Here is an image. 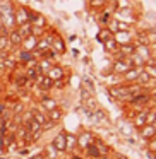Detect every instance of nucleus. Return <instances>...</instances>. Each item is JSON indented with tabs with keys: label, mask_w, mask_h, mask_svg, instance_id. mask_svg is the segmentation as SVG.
Returning <instances> with one entry per match:
<instances>
[{
	"label": "nucleus",
	"mask_w": 156,
	"mask_h": 159,
	"mask_svg": "<svg viewBox=\"0 0 156 159\" xmlns=\"http://www.w3.org/2000/svg\"><path fill=\"white\" fill-rule=\"evenodd\" d=\"M111 17H115L117 21H122V22H127V24H134L137 19L134 17V12L130 11V7H125V9H118V11H115V14L111 16Z\"/></svg>",
	"instance_id": "f257e3e1"
},
{
	"label": "nucleus",
	"mask_w": 156,
	"mask_h": 159,
	"mask_svg": "<svg viewBox=\"0 0 156 159\" xmlns=\"http://www.w3.org/2000/svg\"><path fill=\"white\" fill-rule=\"evenodd\" d=\"M14 21H16V28L24 22H29V9L24 5H17L14 11Z\"/></svg>",
	"instance_id": "f03ea898"
},
{
	"label": "nucleus",
	"mask_w": 156,
	"mask_h": 159,
	"mask_svg": "<svg viewBox=\"0 0 156 159\" xmlns=\"http://www.w3.org/2000/svg\"><path fill=\"white\" fill-rule=\"evenodd\" d=\"M129 69H130V63L127 62V58H115L113 65H111V72L117 75H124Z\"/></svg>",
	"instance_id": "7ed1b4c3"
},
{
	"label": "nucleus",
	"mask_w": 156,
	"mask_h": 159,
	"mask_svg": "<svg viewBox=\"0 0 156 159\" xmlns=\"http://www.w3.org/2000/svg\"><path fill=\"white\" fill-rule=\"evenodd\" d=\"M29 22L35 28H43V29H46V26H48V21H46L45 16L40 14V12H33V11H29Z\"/></svg>",
	"instance_id": "20e7f679"
},
{
	"label": "nucleus",
	"mask_w": 156,
	"mask_h": 159,
	"mask_svg": "<svg viewBox=\"0 0 156 159\" xmlns=\"http://www.w3.org/2000/svg\"><path fill=\"white\" fill-rule=\"evenodd\" d=\"M141 72H142V67H130V69H129L127 72L122 75V82H124V84H132V82H135Z\"/></svg>",
	"instance_id": "39448f33"
},
{
	"label": "nucleus",
	"mask_w": 156,
	"mask_h": 159,
	"mask_svg": "<svg viewBox=\"0 0 156 159\" xmlns=\"http://www.w3.org/2000/svg\"><path fill=\"white\" fill-rule=\"evenodd\" d=\"M52 33V48L55 50L59 55H62V53H65V50H67V46H65V41H64L62 38H60L59 34H57L55 31H50Z\"/></svg>",
	"instance_id": "423d86ee"
},
{
	"label": "nucleus",
	"mask_w": 156,
	"mask_h": 159,
	"mask_svg": "<svg viewBox=\"0 0 156 159\" xmlns=\"http://www.w3.org/2000/svg\"><path fill=\"white\" fill-rule=\"evenodd\" d=\"M146 113H148V108H142V110L135 111V113L132 115V118H130V120H132V125H134L137 130L146 125Z\"/></svg>",
	"instance_id": "0eeeda50"
},
{
	"label": "nucleus",
	"mask_w": 156,
	"mask_h": 159,
	"mask_svg": "<svg viewBox=\"0 0 156 159\" xmlns=\"http://www.w3.org/2000/svg\"><path fill=\"white\" fill-rule=\"evenodd\" d=\"M154 135H156V125H149V123H146L144 127L139 128V137H141L142 140H146V142H148L149 139H153Z\"/></svg>",
	"instance_id": "6e6552de"
},
{
	"label": "nucleus",
	"mask_w": 156,
	"mask_h": 159,
	"mask_svg": "<svg viewBox=\"0 0 156 159\" xmlns=\"http://www.w3.org/2000/svg\"><path fill=\"white\" fill-rule=\"evenodd\" d=\"M40 104H41V110L45 111V113H48V111H52V110H55V108H59V103H57V99L50 98L48 94H46L45 98H41V99H40Z\"/></svg>",
	"instance_id": "1a4fd4ad"
},
{
	"label": "nucleus",
	"mask_w": 156,
	"mask_h": 159,
	"mask_svg": "<svg viewBox=\"0 0 156 159\" xmlns=\"http://www.w3.org/2000/svg\"><path fill=\"white\" fill-rule=\"evenodd\" d=\"M93 140H94V137H93L91 132H83V134L77 135V147H79V149H86Z\"/></svg>",
	"instance_id": "9d476101"
},
{
	"label": "nucleus",
	"mask_w": 156,
	"mask_h": 159,
	"mask_svg": "<svg viewBox=\"0 0 156 159\" xmlns=\"http://www.w3.org/2000/svg\"><path fill=\"white\" fill-rule=\"evenodd\" d=\"M135 53H137V55L141 57L142 60H144V63H146V62H149V60L153 58L149 45H137V43H135Z\"/></svg>",
	"instance_id": "9b49d317"
},
{
	"label": "nucleus",
	"mask_w": 156,
	"mask_h": 159,
	"mask_svg": "<svg viewBox=\"0 0 156 159\" xmlns=\"http://www.w3.org/2000/svg\"><path fill=\"white\" fill-rule=\"evenodd\" d=\"M7 36H9V41H11V46H12V48H21V43H22V36H21V33L17 31V28L11 29Z\"/></svg>",
	"instance_id": "f8f14e48"
},
{
	"label": "nucleus",
	"mask_w": 156,
	"mask_h": 159,
	"mask_svg": "<svg viewBox=\"0 0 156 159\" xmlns=\"http://www.w3.org/2000/svg\"><path fill=\"white\" fill-rule=\"evenodd\" d=\"M52 145L57 149L59 152H65V132H60L53 137L52 140Z\"/></svg>",
	"instance_id": "ddd939ff"
},
{
	"label": "nucleus",
	"mask_w": 156,
	"mask_h": 159,
	"mask_svg": "<svg viewBox=\"0 0 156 159\" xmlns=\"http://www.w3.org/2000/svg\"><path fill=\"white\" fill-rule=\"evenodd\" d=\"M46 75H48L52 80H59V79H64V75H65V70H64L60 65H53L52 69L46 72Z\"/></svg>",
	"instance_id": "4468645a"
},
{
	"label": "nucleus",
	"mask_w": 156,
	"mask_h": 159,
	"mask_svg": "<svg viewBox=\"0 0 156 159\" xmlns=\"http://www.w3.org/2000/svg\"><path fill=\"white\" fill-rule=\"evenodd\" d=\"M36 43H38V38H36V36H33V34H29V36H26V38L22 39L21 48L22 50H28V52H33V50L36 48Z\"/></svg>",
	"instance_id": "2eb2a0df"
},
{
	"label": "nucleus",
	"mask_w": 156,
	"mask_h": 159,
	"mask_svg": "<svg viewBox=\"0 0 156 159\" xmlns=\"http://www.w3.org/2000/svg\"><path fill=\"white\" fill-rule=\"evenodd\" d=\"M16 58H17V62L21 63V65H26V63H28L29 60L36 58V57L33 55V52H28V50H22V48H19V53L16 55Z\"/></svg>",
	"instance_id": "dca6fc26"
},
{
	"label": "nucleus",
	"mask_w": 156,
	"mask_h": 159,
	"mask_svg": "<svg viewBox=\"0 0 156 159\" xmlns=\"http://www.w3.org/2000/svg\"><path fill=\"white\" fill-rule=\"evenodd\" d=\"M76 147H77V135L65 132V151L72 152L76 151Z\"/></svg>",
	"instance_id": "f3484780"
},
{
	"label": "nucleus",
	"mask_w": 156,
	"mask_h": 159,
	"mask_svg": "<svg viewBox=\"0 0 156 159\" xmlns=\"http://www.w3.org/2000/svg\"><path fill=\"white\" fill-rule=\"evenodd\" d=\"M118 46H120V45H118V43L115 41L113 38H110L108 41H105V43H103L105 52H106V53H110V55H115V57L118 55Z\"/></svg>",
	"instance_id": "a211bd4d"
},
{
	"label": "nucleus",
	"mask_w": 156,
	"mask_h": 159,
	"mask_svg": "<svg viewBox=\"0 0 156 159\" xmlns=\"http://www.w3.org/2000/svg\"><path fill=\"white\" fill-rule=\"evenodd\" d=\"M113 39L118 43V45H124V43H130V41H132L130 31H117V33L113 34Z\"/></svg>",
	"instance_id": "6ab92c4d"
},
{
	"label": "nucleus",
	"mask_w": 156,
	"mask_h": 159,
	"mask_svg": "<svg viewBox=\"0 0 156 159\" xmlns=\"http://www.w3.org/2000/svg\"><path fill=\"white\" fill-rule=\"evenodd\" d=\"M53 65H55V63H53V60H48V58H38V65H36V67H38V70H40L41 74H46Z\"/></svg>",
	"instance_id": "aec40b11"
},
{
	"label": "nucleus",
	"mask_w": 156,
	"mask_h": 159,
	"mask_svg": "<svg viewBox=\"0 0 156 159\" xmlns=\"http://www.w3.org/2000/svg\"><path fill=\"white\" fill-rule=\"evenodd\" d=\"M59 156H60V152L57 151L52 144L46 145L45 151H43V157H45V159H59Z\"/></svg>",
	"instance_id": "412c9836"
},
{
	"label": "nucleus",
	"mask_w": 156,
	"mask_h": 159,
	"mask_svg": "<svg viewBox=\"0 0 156 159\" xmlns=\"http://www.w3.org/2000/svg\"><path fill=\"white\" fill-rule=\"evenodd\" d=\"M93 144H94V145H96V147H98V151H100V154H101V156H108V154H110V152H111V149L108 147V145L105 144L103 140H100V139H96V137H94Z\"/></svg>",
	"instance_id": "4be33fe9"
},
{
	"label": "nucleus",
	"mask_w": 156,
	"mask_h": 159,
	"mask_svg": "<svg viewBox=\"0 0 156 159\" xmlns=\"http://www.w3.org/2000/svg\"><path fill=\"white\" fill-rule=\"evenodd\" d=\"M96 38H98V41H100V43H105V41H108L110 38H113V33H111L108 28H101L100 33L96 34Z\"/></svg>",
	"instance_id": "5701e85b"
},
{
	"label": "nucleus",
	"mask_w": 156,
	"mask_h": 159,
	"mask_svg": "<svg viewBox=\"0 0 156 159\" xmlns=\"http://www.w3.org/2000/svg\"><path fill=\"white\" fill-rule=\"evenodd\" d=\"M125 58H127L129 63H130V67H144V60H142L137 53H132V55L125 57Z\"/></svg>",
	"instance_id": "b1692460"
},
{
	"label": "nucleus",
	"mask_w": 156,
	"mask_h": 159,
	"mask_svg": "<svg viewBox=\"0 0 156 159\" xmlns=\"http://www.w3.org/2000/svg\"><path fill=\"white\" fill-rule=\"evenodd\" d=\"M46 116H48L50 121H55V123H59V121L62 120V116H64V111L60 110V108H55V110L48 111V113H46Z\"/></svg>",
	"instance_id": "393cba45"
},
{
	"label": "nucleus",
	"mask_w": 156,
	"mask_h": 159,
	"mask_svg": "<svg viewBox=\"0 0 156 159\" xmlns=\"http://www.w3.org/2000/svg\"><path fill=\"white\" fill-rule=\"evenodd\" d=\"M12 46H11V41H9V36L7 34H0V52H11Z\"/></svg>",
	"instance_id": "a878e982"
},
{
	"label": "nucleus",
	"mask_w": 156,
	"mask_h": 159,
	"mask_svg": "<svg viewBox=\"0 0 156 159\" xmlns=\"http://www.w3.org/2000/svg\"><path fill=\"white\" fill-rule=\"evenodd\" d=\"M17 31L21 33L22 39H24L26 36H29V34H31V31H33V24H31V22H24V24L17 26Z\"/></svg>",
	"instance_id": "bb28decb"
},
{
	"label": "nucleus",
	"mask_w": 156,
	"mask_h": 159,
	"mask_svg": "<svg viewBox=\"0 0 156 159\" xmlns=\"http://www.w3.org/2000/svg\"><path fill=\"white\" fill-rule=\"evenodd\" d=\"M84 151H86V154L89 156V157H93V159H98V157L101 156V154H100V151H98V147L93 144V142H91V144L87 145V147L84 149Z\"/></svg>",
	"instance_id": "cd10ccee"
},
{
	"label": "nucleus",
	"mask_w": 156,
	"mask_h": 159,
	"mask_svg": "<svg viewBox=\"0 0 156 159\" xmlns=\"http://www.w3.org/2000/svg\"><path fill=\"white\" fill-rule=\"evenodd\" d=\"M144 38H146V43H148V45L156 43V31H154V29H146V31H144Z\"/></svg>",
	"instance_id": "c85d7f7f"
},
{
	"label": "nucleus",
	"mask_w": 156,
	"mask_h": 159,
	"mask_svg": "<svg viewBox=\"0 0 156 159\" xmlns=\"http://www.w3.org/2000/svg\"><path fill=\"white\" fill-rule=\"evenodd\" d=\"M106 4V0H89V7L91 9H96V11H101Z\"/></svg>",
	"instance_id": "c756f323"
},
{
	"label": "nucleus",
	"mask_w": 156,
	"mask_h": 159,
	"mask_svg": "<svg viewBox=\"0 0 156 159\" xmlns=\"http://www.w3.org/2000/svg\"><path fill=\"white\" fill-rule=\"evenodd\" d=\"M146 151H149V152H153V154H156V135H154L153 139H149V140H148Z\"/></svg>",
	"instance_id": "7c9ffc66"
},
{
	"label": "nucleus",
	"mask_w": 156,
	"mask_h": 159,
	"mask_svg": "<svg viewBox=\"0 0 156 159\" xmlns=\"http://www.w3.org/2000/svg\"><path fill=\"white\" fill-rule=\"evenodd\" d=\"M84 89H87L91 94L94 93V84H93V80H91V79H84Z\"/></svg>",
	"instance_id": "2f4dec72"
},
{
	"label": "nucleus",
	"mask_w": 156,
	"mask_h": 159,
	"mask_svg": "<svg viewBox=\"0 0 156 159\" xmlns=\"http://www.w3.org/2000/svg\"><path fill=\"white\" fill-rule=\"evenodd\" d=\"M64 86H65V77H64V79H59V80H53L52 89H64Z\"/></svg>",
	"instance_id": "473e14b6"
},
{
	"label": "nucleus",
	"mask_w": 156,
	"mask_h": 159,
	"mask_svg": "<svg viewBox=\"0 0 156 159\" xmlns=\"http://www.w3.org/2000/svg\"><path fill=\"white\" fill-rule=\"evenodd\" d=\"M149 48H151V55H153V58L156 60V43H153V45H149Z\"/></svg>",
	"instance_id": "72a5a7b5"
},
{
	"label": "nucleus",
	"mask_w": 156,
	"mask_h": 159,
	"mask_svg": "<svg viewBox=\"0 0 156 159\" xmlns=\"http://www.w3.org/2000/svg\"><path fill=\"white\" fill-rule=\"evenodd\" d=\"M70 159H83V156H77V154H72V156H70Z\"/></svg>",
	"instance_id": "f704fd0d"
},
{
	"label": "nucleus",
	"mask_w": 156,
	"mask_h": 159,
	"mask_svg": "<svg viewBox=\"0 0 156 159\" xmlns=\"http://www.w3.org/2000/svg\"><path fill=\"white\" fill-rule=\"evenodd\" d=\"M31 159H45V157H43V154H38V156H33Z\"/></svg>",
	"instance_id": "c9c22d12"
},
{
	"label": "nucleus",
	"mask_w": 156,
	"mask_h": 159,
	"mask_svg": "<svg viewBox=\"0 0 156 159\" xmlns=\"http://www.w3.org/2000/svg\"><path fill=\"white\" fill-rule=\"evenodd\" d=\"M19 154H22V156L28 154V149H21V151H19Z\"/></svg>",
	"instance_id": "e433bc0d"
},
{
	"label": "nucleus",
	"mask_w": 156,
	"mask_h": 159,
	"mask_svg": "<svg viewBox=\"0 0 156 159\" xmlns=\"http://www.w3.org/2000/svg\"><path fill=\"white\" fill-rule=\"evenodd\" d=\"M98 159H110V157H108V156H100Z\"/></svg>",
	"instance_id": "4c0bfd02"
},
{
	"label": "nucleus",
	"mask_w": 156,
	"mask_h": 159,
	"mask_svg": "<svg viewBox=\"0 0 156 159\" xmlns=\"http://www.w3.org/2000/svg\"><path fill=\"white\" fill-rule=\"evenodd\" d=\"M2 70H4V69H2V63H0V72H2Z\"/></svg>",
	"instance_id": "58836bf2"
},
{
	"label": "nucleus",
	"mask_w": 156,
	"mask_h": 159,
	"mask_svg": "<svg viewBox=\"0 0 156 159\" xmlns=\"http://www.w3.org/2000/svg\"><path fill=\"white\" fill-rule=\"evenodd\" d=\"M0 93H2V84H0Z\"/></svg>",
	"instance_id": "ea45409f"
},
{
	"label": "nucleus",
	"mask_w": 156,
	"mask_h": 159,
	"mask_svg": "<svg viewBox=\"0 0 156 159\" xmlns=\"http://www.w3.org/2000/svg\"><path fill=\"white\" fill-rule=\"evenodd\" d=\"M0 159H5V157H0Z\"/></svg>",
	"instance_id": "a19ab883"
},
{
	"label": "nucleus",
	"mask_w": 156,
	"mask_h": 159,
	"mask_svg": "<svg viewBox=\"0 0 156 159\" xmlns=\"http://www.w3.org/2000/svg\"><path fill=\"white\" fill-rule=\"evenodd\" d=\"M154 159H156V154H154Z\"/></svg>",
	"instance_id": "79ce46f5"
}]
</instances>
